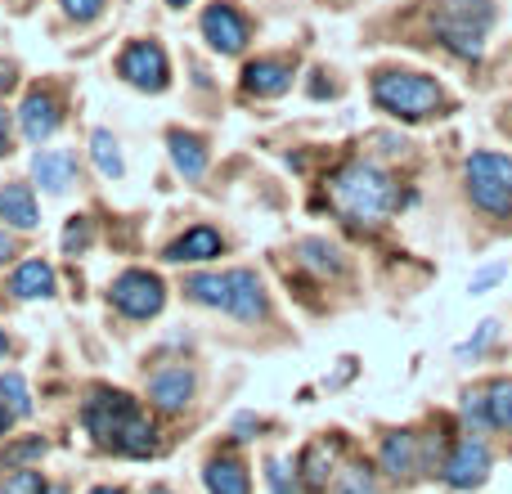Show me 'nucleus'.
<instances>
[{"label": "nucleus", "instance_id": "obj_1", "mask_svg": "<svg viewBox=\"0 0 512 494\" xmlns=\"http://www.w3.org/2000/svg\"><path fill=\"white\" fill-rule=\"evenodd\" d=\"M81 423L95 436V445H104L113 454H126V459L158 454V427L144 418V409L126 391H95L81 409Z\"/></svg>", "mask_w": 512, "mask_h": 494}, {"label": "nucleus", "instance_id": "obj_2", "mask_svg": "<svg viewBox=\"0 0 512 494\" xmlns=\"http://www.w3.org/2000/svg\"><path fill=\"white\" fill-rule=\"evenodd\" d=\"M328 203L360 225H378L400 207V185L369 158H355L328 176Z\"/></svg>", "mask_w": 512, "mask_h": 494}, {"label": "nucleus", "instance_id": "obj_3", "mask_svg": "<svg viewBox=\"0 0 512 494\" xmlns=\"http://www.w3.org/2000/svg\"><path fill=\"white\" fill-rule=\"evenodd\" d=\"M369 90H373V104H378L382 113H391L396 122H432V117H445L454 108L445 86L436 77H427V72L382 68Z\"/></svg>", "mask_w": 512, "mask_h": 494}, {"label": "nucleus", "instance_id": "obj_4", "mask_svg": "<svg viewBox=\"0 0 512 494\" xmlns=\"http://www.w3.org/2000/svg\"><path fill=\"white\" fill-rule=\"evenodd\" d=\"M180 292L207 310H225V315L243 319V324H252V319L265 315V288H261V279H256V270L189 274V279L180 283Z\"/></svg>", "mask_w": 512, "mask_h": 494}, {"label": "nucleus", "instance_id": "obj_5", "mask_svg": "<svg viewBox=\"0 0 512 494\" xmlns=\"http://www.w3.org/2000/svg\"><path fill=\"white\" fill-rule=\"evenodd\" d=\"M490 23H495V5L490 0H436L432 27L445 50L459 54V59H481Z\"/></svg>", "mask_w": 512, "mask_h": 494}, {"label": "nucleus", "instance_id": "obj_6", "mask_svg": "<svg viewBox=\"0 0 512 494\" xmlns=\"http://www.w3.org/2000/svg\"><path fill=\"white\" fill-rule=\"evenodd\" d=\"M472 203L486 216H508L512 212V158L508 153H472L463 167Z\"/></svg>", "mask_w": 512, "mask_h": 494}, {"label": "nucleus", "instance_id": "obj_7", "mask_svg": "<svg viewBox=\"0 0 512 494\" xmlns=\"http://www.w3.org/2000/svg\"><path fill=\"white\" fill-rule=\"evenodd\" d=\"M108 301L122 310L126 319H153L167 306V283L149 270H122L108 288Z\"/></svg>", "mask_w": 512, "mask_h": 494}, {"label": "nucleus", "instance_id": "obj_8", "mask_svg": "<svg viewBox=\"0 0 512 494\" xmlns=\"http://www.w3.org/2000/svg\"><path fill=\"white\" fill-rule=\"evenodd\" d=\"M117 77L126 86L144 90V95H162L171 86V63H167V50L158 41H131L117 59Z\"/></svg>", "mask_w": 512, "mask_h": 494}, {"label": "nucleus", "instance_id": "obj_9", "mask_svg": "<svg viewBox=\"0 0 512 494\" xmlns=\"http://www.w3.org/2000/svg\"><path fill=\"white\" fill-rule=\"evenodd\" d=\"M463 418L477 432H508L512 436V378H490L463 396Z\"/></svg>", "mask_w": 512, "mask_h": 494}, {"label": "nucleus", "instance_id": "obj_10", "mask_svg": "<svg viewBox=\"0 0 512 494\" xmlns=\"http://www.w3.org/2000/svg\"><path fill=\"white\" fill-rule=\"evenodd\" d=\"M248 36H252V23L234 0H216V5L203 9V41L216 54H243L248 50Z\"/></svg>", "mask_w": 512, "mask_h": 494}, {"label": "nucleus", "instance_id": "obj_11", "mask_svg": "<svg viewBox=\"0 0 512 494\" xmlns=\"http://www.w3.org/2000/svg\"><path fill=\"white\" fill-rule=\"evenodd\" d=\"M441 477H445V486H450V490H477L481 481L490 477V445L481 441L477 432L463 436V441H454V450H450V459H445Z\"/></svg>", "mask_w": 512, "mask_h": 494}, {"label": "nucleus", "instance_id": "obj_12", "mask_svg": "<svg viewBox=\"0 0 512 494\" xmlns=\"http://www.w3.org/2000/svg\"><path fill=\"white\" fill-rule=\"evenodd\" d=\"M292 77H297V59L292 54H261L243 68V95L256 99H279L292 90Z\"/></svg>", "mask_w": 512, "mask_h": 494}, {"label": "nucleus", "instance_id": "obj_13", "mask_svg": "<svg viewBox=\"0 0 512 494\" xmlns=\"http://www.w3.org/2000/svg\"><path fill=\"white\" fill-rule=\"evenodd\" d=\"M59 99L50 95V90H27V99H23V108H18V126H23V135L32 144H41V140H50L54 131H59Z\"/></svg>", "mask_w": 512, "mask_h": 494}, {"label": "nucleus", "instance_id": "obj_14", "mask_svg": "<svg viewBox=\"0 0 512 494\" xmlns=\"http://www.w3.org/2000/svg\"><path fill=\"white\" fill-rule=\"evenodd\" d=\"M149 400L162 414H185V405L194 400V373L189 369H158L149 378Z\"/></svg>", "mask_w": 512, "mask_h": 494}, {"label": "nucleus", "instance_id": "obj_15", "mask_svg": "<svg viewBox=\"0 0 512 494\" xmlns=\"http://www.w3.org/2000/svg\"><path fill=\"white\" fill-rule=\"evenodd\" d=\"M32 176L45 194H68L77 185V153L68 149H41L32 158Z\"/></svg>", "mask_w": 512, "mask_h": 494}, {"label": "nucleus", "instance_id": "obj_16", "mask_svg": "<svg viewBox=\"0 0 512 494\" xmlns=\"http://www.w3.org/2000/svg\"><path fill=\"white\" fill-rule=\"evenodd\" d=\"M225 252V239H221V230H212V225H194V230H185L176 243L167 247V256L162 261H171V265H198V261H212V256H221Z\"/></svg>", "mask_w": 512, "mask_h": 494}, {"label": "nucleus", "instance_id": "obj_17", "mask_svg": "<svg viewBox=\"0 0 512 494\" xmlns=\"http://www.w3.org/2000/svg\"><path fill=\"white\" fill-rule=\"evenodd\" d=\"M382 472L396 481H409L423 472V450H418L414 432H391L387 441H382Z\"/></svg>", "mask_w": 512, "mask_h": 494}, {"label": "nucleus", "instance_id": "obj_18", "mask_svg": "<svg viewBox=\"0 0 512 494\" xmlns=\"http://www.w3.org/2000/svg\"><path fill=\"white\" fill-rule=\"evenodd\" d=\"M9 292H14L18 301H45L59 292V279H54V265L41 261V256H32V261H23L14 274H9Z\"/></svg>", "mask_w": 512, "mask_h": 494}, {"label": "nucleus", "instance_id": "obj_19", "mask_svg": "<svg viewBox=\"0 0 512 494\" xmlns=\"http://www.w3.org/2000/svg\"><path fill=\"white\" fill-rule=\"evenodd\" d=\"M0 221H5L9 230H36V225H41L36 194L23 185V180H14V185L0 189Z\"/></svg>", "mask_w": 512, "mask_h": 494}, {"label": "nucleus", "instance_id": "obj_20", "mask_svg": "<svg viewBox=\"0 0 512 494\" xmlns=\"http://www.w3.org/2000/svg\"><path fill=\"white\" fill-rule=\"evenodd\" d=\"M333 459H337V450L328 441H310L306 450H301V463H297V472H301V486H306V494H324L328 490V477H333Z\"/></svg>", "mask_w": 512, "mask_h": 494}, {"label": "nucleus", "instance_id": "obj_21", "mask_svg": "<svg viewBox=\"0 0 512 494\" xmlns=\"http://www.w3.org/2000/svg\"><path fill=\"white\" fill-rule=\"evenodd\" d=\"M167 144H171V162H176V171H180L185 180H198V176L207 171V140H203V135H194V131H171Z\"/></svg>", "mask_w": 512, "mask_h": 494}, {"label": "nucleus", "instance_id": "obj_22", "mask_svg": "<svg viewBox=\"0 0 512 494\" xmlns=\"http://www.w3.org/2000/svg\"><path fill=\"white\" fill-rule=\"evenodd\" d=\"M207 481V494H252V481H248V468L230 454H216L203 472Z\"/></svg>", "mask_w": 512, "mask_h": 494}, {"label": "nucleus", "instance_id": "obj_23", "mask_svg": "<svg viewBox=\"0 0 512 494\" xmlns=\"http://www.w3.org/2000/svg\"><path fill=\"white\" fill-rule=\"evenodd\" d=\"M90 158H95L99 176H108V180H122L126 176V162H122V153H117V140L108 131L90 135Z\"/></svg>", "mask_w": 512, "mask_h": 494}, {"label": "nucleus", "instance_id": "obj_24", "mask_svg": "<svg viewBox=\"0 0 512 494\" xmlns=\"http://www.w3.org/2000/svg\"><path fill=\"white\" fill-rule=\"evenodd\" d=\"M301 265L315 270V274H342V256H337V247H328L324 239L301 243Z\"/></svg>", "mask_w": 512, "mask_h": 494}, {"label": "nucleus", "instance_id": "obj_25", "mask_svg": "<svg viewBox=\"0 0 512 494\" xmlns=\"http://www.w3.org/2000/svg\"><path fill=\"white\" fill-rule=\"evenodd\" d=\"M0 400L9 405V414L14 418H27L32 414V391H27V382L18 378V373H0Z\"/></svg>", "mask_w": 512, "mask_h": 494}, {"label": "nucleus", "instance_id": "obj_26", "mask_svg": "<svg viewBox=\"0 0 512 494\" xmlns=\"http://www.w3.org/2000/svg\"><path fill=\"white\" fill-rule=\"evenodd\" d=\"M45 450H50V445H45L41 436H27V441L9 445V450L0 454V468H9V472H18V468H32L36 459H45Z\"/></svg>", "mask_w": 512, "mask_h": 494}, {"label": "nucleus", "instance_id": "obj_27", "mask_svg": "<svg viewBox=\"0 0 512 494\" xmlns=\"http://www.w3.org/2000/svg\"><path fill=\"white\" fill-rule=\"evenodd\" d=\"M333 494H378V477H373L364 463H351V468L337 472Z\"/></svg>", "mask_w": 512, "mask_h": 494}, {"label": "nucleus", "instance_id": "obj_28", "mask_svg": "<svg viewBox=\"0 0 512 494\" xmlns=\"http://www.w3.org/2000/svg\"><path fill=\"white\" fill-rule=\"evenodd\" d=\"M0 494H63V486H50V481H45L36 468H18L14 477H5Z\"/></svg>", "mask_w": 512, "mask_h": 494}, {"label": "nucleus", "instance_id": "obj_29", "mask_svg": "<svg viewBox=\"0 0 512 494\" xmlns=\"http://www.w3.org/2000/svg\"><path fill=\"white\" fill-rule=\"evenodd\" d=\"M265 481L274 494H297V472H288L283 459H265Z\"/></svg>", "mask_w": 512, "mask_h": 494}, {"label": "nucleus", "instance_id": "obj_30", "mask_svg": "<svg viewBox=\"0 0 512 494\" xmlns=\"http://www.w3.org/2000/svg\"><path fill=\"white\" fill-rule=\"evenodd\" d=\"M86 247H90V221H86V216H72L68 230H63V252H68V256H81Z\"/></svg>", "mask_w": 512, "mask_h": 494}, {"label": "nucleus", "instance_id": "obj_31", "mask_svg": "<svg viewBox=\"0 0 512 494\" xmlns=\"http://www.w3.org/2000/svg\"><path fill=\"white\" fill-rule=\"evenodd\" d=\"M364 144H369V153H382V158H396V153H405V149H409L405 135H391V131H373V135H364Z\"/></svg>", "mask_w": 512, "mask_h": 494}, {"label": "nucleus", "instance_id": "obj_32", "mask_svg": "<svg viewBox=\"0 0 512 494\" xmlns=\"http://www.w3.org/2000/svg\"><path fill=\"white\" fill-rule=\"evenodd\" d=\"M63 14L77 18V23H95L99 14H104V0H59Z\"/></svg>", "mask_w": 512, "mask_h": 494}, {"label": "nucleus", "instance_id": "obj_33", "mask_svg": "<svg viewBox=\"0 0 512 494\" xmlns=\"http://www.w3.org/2000/svg\"><path fill=\"white\" fill-rule=\"evenodd\" d=\"M495 337H499V319H486V324H481V333L472 337L468 346H459V355H481L490 342H495Z\"/></svg>", "mask_w": 512, "mask_h": 494}, {"label": "nucleus", "instance_id": "obj_34", "mask_svg": "<svg viewBox=\"0 0 512 494\" xmlns=\"http://www.w3.org/2000/svg\"><path fill=\"white\" fill-rule=\"evenodd\" d=\"M5 153H14V113L0 108V158H5Z\"/></svg>", "mask_w": 512, "mask_h": 494}, {"label": "nucleus", "instance_id": "obj_35", "mask_svg": "<svg viewBox=\"0 0 512 494\" xmlns=\"http://www.w3.org/2000/svg\"><path fill=\"white\" fill-rule=\"evenodd\" d=\"M499 279H504V265H490V270H481L477 279H472V297H481L486 288H495Z\"/></svg>", "mask_w": 512, "mask_h": 494}, {"label": "nucleus", "instance_id": "obj_36", "mask_svg": "<svg viewBox=\"0 0 512 494\" xmlns=\"http://www.w3.org/2000/svg\"><path fill=\"white\" fill-rule=\"evenodd\" d=\"M14 256V239H9V230H0V265Z\"/></svg>", "mask_w": 512, "mask_h": 494}, {"label": "nucleus", "instance_id": "obj_37", "mask_svg": "<svg viewBox=\"0 0 512 494\" xmlns=\"http://www.w3.org/2000/svg\"><path fill=\"white\" fill-rule=\"evenodd\" d=\"M9 423H14V414H9V405H5V400H0V436L9 432Z\"/></svg>", "mask_w": 512, "mask_h": 494}, {"label": "nucleus", "instance_id": "obj_38", "mask_svg": "<svg viewBox=\"0 0 512 494\" xmlns=\"http://www.w3.org/2000/svg\"><path fill=\"white\" fill-rule=\"evenodd\" d=\"M90 494H122V490H113V486H95Z\"/></svg>", "mask_w": 512, "mask_h": 494}, {"label": "nucleus", "instance_id": "obj_39", "mask_svg": "<svg viewBox=\"0 0 512 494\" xmlns=\"http://www.w3.org/2000/svg\"><path fill=\"white\" fill-rule=\"evenodd\" d=\"M167 5H171V9H185V5H189V0H167Z\"/></svg>", "mask_w": 512, "mask_h": 494}, {"label": "nucleus", "instance_id": "obj_40", "mask_svg": "<svg viewBox=\"0 0 512 494\" xmlns=\"http://www.w3.org/2000/svg\"><path fill=\"white\" fill-rule=\"evenodd\" d=\"M9 351V342H5V333H0V355H5Z\"/></svg>", "mask_w": 512, "mask_h": 494}, {"label": "nucleus", "instance_id": "obj_41", "mask_svg": "<svg viewBox=\"0 0 512 494\" xmlns=\"http://www.w3.org/2000/svg\"><path fill=\"white\" fill-rule=\"evenodd\" d=\"M149 494H171V490H167V486H153V490H149Z\"/></svg>", "mask_w": 512, "mask_h": 494}]
</instances>
